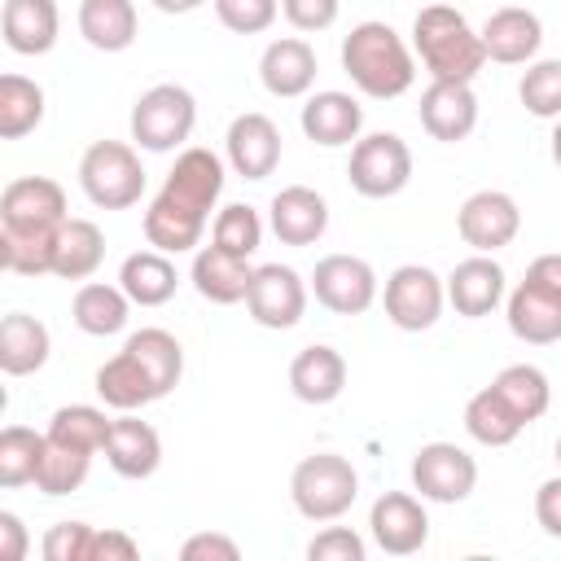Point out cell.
Masks as SVG:
<instances>
[{
    "label": "cell",
    "mask_w": 561,
    "mask_h": 561,
    "mask_svg": "<svg viewBox=\"0 0 561 561\" xmlns=\"http://www.w3.org/2000/svg\"><path fill=\"white\" fill-rule=\"evenodd\" d=\"M96 394L105 408L114 412H136L145 403H158V390L149 381V373L140 368V359L123 346L118 355H110L101 368H96Z\"/></svg>",
    "instance_id": "4dcf8cb0"
},
{
    "label": "cell",
    "mask_w": 561,
    "mask_h": 561,
    "mask_svg": "<svg viewBox=\"0 0 561 561\" xmlns=\"http://www.w3.org/2000/svg\"><path fill=\"white\" fill-rule=\"evenodd\" d=\"M184 561H237L241 548L228 539V535H215V530H202V535H188L184 548H180Z\"/></svg>",
    "instance_id": "c3c4849f"
},
{
    "label": "cell",
    "mask_w": 561,
    "mask_h": 561,
    "mask_svg": "<svg viewBox=\"0 0 561 561\" xmlns=\"http://www.w3.org/2000/svg\"><path fill=\"white\" fill-rule=\"evenodd\" d=\"M535 522L543 526L548 539H561V473L539 482V491H535Z\"/></svg>",
    "instance_id": "681fc988"
},
{
    "label": "cell",
    "mask_w": 561,
    "mask_h": 561,
    "mask_svg": "<svg viewBox=\"0 0 561 561\" xmlns=\"http://www.w3.org/2000/svg\"><path fill=\"white\" fill-rule=\"evenodd\" d=\"M101 451H105V465L118 478H131V482L153 478L158 465H162V438H158V430L149 421L131 416V412H123V416L110 421V434H105V447Z\"/></svg>",
    "instance_id": "d6986e66"
},
{
    "label": "cell",
    "mask_w": 561,
    "mask_h": 561,
    "mask_svg": "<svg viewBox=\"0 0 561 561\" xmlns=\"http://www.w3.org/2000/svg\"><path fill=\"white\" fill-rule=\"evenodd\" d=\"M88 469H92V451H79V447H66V443L48 438V451H44L35 486L44 495H75L88 482Z\"/></svg>",
    "instance_id": "60d3db41"
},
{
    "label": "cell",
    "mask_w": 561,
    "mask_h": 561,
    "mask_svg": "<svg viewBox=\"0 0 561 561\" xmlns=\"http://www.w3.org/2000/svg\"><path fill=\"white\" fill-rule=\"evenodd\" d=\"M517 96L526 105V114L535 118H561V57H543V61H530L522 83H517Z\"/></svg>",
    "instance_id": "7bdbcfd3"
},
{
    "label": "cell",
    "mask_w": 561,
    "mask_h": 561,
    "mask_svg": "<svg viewBox=\"0 0 561 561\" xmlns=\"http://www.w3.org/2000/svg\"><path fill=\"white\" fill-rule=\"evenodd\" d=\"M337 9L342 0H280V13L294 31H329L337 22Z\"/></svg>",
    "instance_id": "7dc6e473"
},
{
    "label": "cell",
    "mask_w": 561,
    "mask_h": 561,
    "mask_svg": "<svg viewBox=\"0 0 561 561\" xmlns=\"http://www.w3.org/2000/svg\"><path fill=\"white\" fill-rule=\"evenodd\" d=\"M557 465H561V438H557Z\"/></svg>",
    "instance_id": "9f6ffc18"
},
{
    "label": "cell",
    "mask_w": 561,
    "mask_h": 561,
    "mask_svg": "<svg viewBox=\"0 0 561 561\" xmlns=\"http://www.w3.org/2000/svg\"><path fill=\"white\" fill-rule=\"evenodd\" d=\"M105 259V232L92 224V219H66L61 232H57V263H53V276L61 280H88Z\"/></svg>",
    "instance_id": "836d02e7"
},
{
    "label": "cell",
    "mask_w": 561,
    "mask_h": 561,
    "mask_svg": "<svg viewBox=\"0 0 561 561\" xmlns=\"http://www.w3.org/2000/svg\"><path fill=\"white\" fill-rule=\"evenodd\" d=\"M26 526H22V517L18 513H9V508H0V561H22L26 557Z\"/></svg>",
    "instance_id": "816d5d0a"
},
{
    "label": "cell",
    "mask_w": 561,
    "mask_h": 561,
    "mask_svg": "<svg viewBox=\"0 0 561 561\" xmlns=\"http://www.w3.org/2000/svg\"><path fill=\"white\" fill-rule=\"evenodd\" d=\"M289 390L298 403L324 408L346 390V359L329 342H311L289 359Z\"/></svg>",
    "instance_id": "603a6c76"
},
{
    "label": "cell",
    "mask_w": 561,
    "mask_h": 561,
    "mask_svg": "<svg viewBox=\"0 0 561 561\" xmlns=\"http://www.w3.org/2000/svg\"><path fill=\"white\" fill-rule=\"evenodd\" d=\"M48 351H53V337H48L44 320H35L26 311H9L0 320V368L9 377L39 373L48 364Z\"/></svg>",
    "instance_id": "f1b7e54d"
},
{
    "label": "cell",
    "mask_w": 561,
    "mask_h": 561,
    "mask_svg": "<svg viewBox=\"0 0 561 561\" xmlns=\"http://www.w3.org/2000/svg\"><path fill=\"white\" fill-rule=\"evenodd\" d=\"M359 495V473L337 451H311L289 473V500L307 522H337Z\"/></svg>",
    "instance_id": "3957f363"
},
{
    "label": "cell",
    "mask_w": 561,
    "mask_h": 561,
    "mask_svg": "<svg viewBox=\"0 0 561 561\" xmlns=\"http://www.w3.org/2000/svg\"><path fill=\"white\" fill-rule=\"evenodd\" d=\"M500 394H504V403L530 425V421H539L543 412H548V403H552V386H548V373L543 368H535V364H508V368H500L495 373V381H491Z\"/></svg>",
    "instance_id": "f35d334b"
},
{
    "label": "cell",
    "mask_w": 561,
    "mask_h": 561,
    "mask_svg": "<svg viewBox=\"0 0 561 561\" xmlns=\"http://www.w3.org/2000/svg\"><path fill=\"white\" fill-rule=\"evenodd\" d=\"M456 232L473 254H495L522 232V210L504 188H478L456 210Z\"/></svg>",
    "instance_id": "8fae6325"
},
{
    "label": "cell",
    "mask_w": 561,
    "mask_h": 561,
    "mask_svg": "<svg viewBox=\"0 0 561 561\" xmlns=\"http://www.w3.org/2000/svg\"><path fill=\"white\" fill-rule=\"evenodd\" d=\"M44 451H48V434H35L26 425H4L0 430V486L13 491V486L35 482Z\"/></svg>",
    "instance_id": "74e56055"
},
{
    "label": "cell",
    "mask_w": 561,
    "mask_h": 561,
    "mask_svg": "<svg viewBox=\"0 0 561 561\" xmlns=\"http://www.w3.org/2000/svg\"><path fill=\"white\" fill-rule=\"evenodd\" d=\"M311 294L333 316H364L377 302V272L359 254H324L311 272Z\"/></svg>",
    "instance_id": "9c48e42d"
},
{
    "label": "cell",
    "mask_w": 561,
    "mask_h": 561,
    "mask_svg": "<svg viewBox=\"0 0 561 561\" xmlns=\"http://www.w3.org/2000/svg\"><path fill=\"white\" fill-rule=\"evenodd\" d=\"M202 232H206V219L171 206L167 197H153L149 210H145V241L162 254H188L202 245Z\"/></svg>",
    "instance_id": "d590c367"
},
{
    "label": "cell",
    "mask_w": 561,
    "mask_h": 561,
    "mask_svg": "<svg viewBox=\"0 0 561 561\" xmlns=\"http://www.w3.org/2000/svg\"><path fill=\"white\" fill-rule=\"evenodd\" d=\"M412 53L438 83H473L486 66L482 35L451 4H425L412 18Z\"/></svg>",
    "instance_id": "7a4b0ae2"
},
{
    "label": "cell",
    "mask_w": 561,
    "mask_h": 561,
    "mask_svg": "<svg viewBox=\"0 0 561 561\" xmlns=\"http://www.w3.org/2000/svg\"><path fill=\"white\" fill-rule=\"evenodd\" d=\"M92 530L96 526H88V522H57V526H48V535L39 543L44 561H88Z\"/></svg>",
    "instance_id": "f6af8a7d"
},
{
    "label": "cell",
    "mask_w": 561,
    "mask_h": 561,
    "mask_svg": "<svg viewBox=\"0 0 561 561\" xmlns=\"http://www.w3.org/2000/svg\"><path fill=\"white\" fill-rule=\"evenodd\" d=\"M342 70L346 79L373 96V101H394L416 83V57L403 44V35L390 22H359L342 39Z\"/></svg>",
    "instance_id": "6da1fadb"
},
{
    "label": "cell",
    "mask_w": 561,
    "mask_h": 561,
    "mask_svg": "<svg viewBox=\"0 0 561 561\" xmlns=\"http://www.w3.org/2000/svg\"><path fill=\"white\" fill-rule=\"evenodd\" d=\"M118 285H123V294H127L136 307H162V302L175 298L180 272H175L171 254H162V250L149 245V250H136V254L123 259Z\"/></svg>",
    "instance_id": "83f0119b"
},
{
    "label": "cell",
    "mask_w": 561,
    "mask_h": 561,
    "mask_svg": "<svg viewBox=\"0 0 561 561\" xmlns=\"http://www.w3.org/2000/svg\"><path fill=\"white\" fill-rule=\"evenodd\" d=\"M416 118H421V127H425L434 140H443V145L469 140L473 127H478V96H473V83H438V79H430V88L421 92Z\"/></svg>",
    "instance_id": "2e32d148"
},
{
    "label": "cell",
    "mask_w": 561,
    "mask_h": 561,
    "mask_svg": "<svg viewBox=\"0 0 561 561\" xmlns=\"http://www.w3.org/2000/svg\"><path fill=\"white\" fill-rule=\"evenodd\" d=\"M224 180H228L224 158H219L215 149L188 145V149H180L175 167L167 171L158 197H167L171 206H180V210H188V215H197V219H210V210H215V202H219V193H224Z\"/></svg>",
    "instance_id": "30bf717a"
},
{
    "label": "cell",
    "mask_w": 561,
    "mask_h": 561,
    "mask_svg": "<svg viewBox=\"0 0 561 561\" xmlns=\"http://www.w3.org/2000/svg\"><path fill=\"white\" fill-rule=\"evenodd\" d=\"M307 561H364V539L351 526H324L307 543Z\"/></svg>",
    "instance_id": "bcb514c9"
},
{
    "label": "cell",
    "mask_w": 561,
    "mask_h": 561,
    "mask_svg": "<svg viewBox=\"0 0 561 561\" xmlns=\"http://www.w3.org/2000/svg\"><path fill=\"white\" fill-rule=\"evenodd\" d=\"M210 4L232 35H263L280 13V0H210Z\"/></svg>",
    "instance_id": "ee69618b"
},
{
    "label": "cell",
    "mask_w": 561,
    "mask_h": 561,
    "mask_svg": "<svg viewBox=\"0 0 561 561\" xmlns=\"http://www.w3.org/2000/svg\"><path fill=\"white\" fill-rule=\"evenodd\" d=\"M57 228H9L0 224V263L18 276H48L57 263Z\"/></svg>",
    "instance_id": "d6a6232c"
},
{
    "label": "cell",
    "mask_w": 561,
    "mask_h": 561,
    "mask_svg": "<svg viewBox=\"0 0 561 561\" xmlns=\"http://www.w3.org/2000/svg\"><path fill=\"white\" fill-rule=\"evenodd\" d=\"M140 18L131 0H79V35L96 53H123L136 44Z\"/></svg>",
    "instance_id": "f546056e"
},
{
    "label": "cell",
    "mask_w": 561,
    "mask_h": 561,
    "mask_svg": "<svg viewBox=\"0 0 561 561\" xmlns=\"http://www.w3.org/2000/svg\"><path fill=\"white\" fill-rule=\"evenodd\" d=\"M267 228L280 245H316L329 228V202L307 184H289L267 202Z\"/></svg>",
    "instance_id": "ffe728a7"
},
{
    "label": "cell",
    "mask_w": 561,
    "mask_h": 561,
    "mask_svg": "<svg viewBox=\"0 0 561 561\" xmlns=\"http://www.w3.org/2000/svg\"><path fill=\"white\" fill-rule=\"evenodd\" d=\"M465 430H469V438L482 443V447H508V443L526 430V421L504 403V394H500L495 386H482V390L465 403Z\"/></svg>",
    "instance_id": "e575fe53"
},
{
    "label": "cell",
    "mask_w": 561,
    "mask_h": 561,
    "mask_svg": "<svg viewBox=\"0 0 561 561\" xmlns=\"http://www.w3.org/2000/svg\"><path fill=\"white\" fill-rule=\"evenodd\" d=\"M368 530H373V543L390 557H412L425 548L430 539V513L421 504V495H408V491H381L368 508Z\"/></svg>",
    "instance_id": "4fadbf2b"
},
{
    "label": "cell",
    "mask_w": 561,
    "mask_h": 561,
    "mask_svg": "<svg viewBox=\"0 0 561 561\" xmlns=\"http://www.w3.org/2000/svg\"><path fill=\"white\" fill-rule=\"evenodd\" d=\"M316 48L307 44V39H298V35H280V39H272L267 48H263V57H259V79H263V88L272 92V96H280V101H298V96H307L311 88H316Z\"/></svg>",
    "instance_id": "44dd1931"
},
{
    "label": "cell",
    "mask_w": 561,
    "mask_h": 561,
    "mask_svg": "<svg viewBox=\"0 0 561 561\" xmlns=\"http://www.w3.org/2000/svg\"><path fill=\"white\" fill-rule=\"evenodd\" d=\"M66 219H70L66 188L48 175L9 180L0 193V224H9V228H57Z\"/></svg>",
    "instance_id": "9a60e30c"
},
{
    "label": "cell",
    "mask_w": 561,
    "mask_h": 561,
    "mask_svg": "<svg viewBox=\"0 0 561 561\" xmlns=\"http://www.w3.org/2000/svg\"><path fill=\"white\" fill-rule=\"evenodd\" d=\"M123 346H127V351L140 359V368L149 373V381H153L158 399H167V394L180 386V377H184V346L175 342V333H167V329L149 324V329L127 333V342H123Z\"/></svg>",
    "instance_id": "1f68e13d"
},
{
    "label": "cell",
    "mask_w": 561,
    "mask_h": 561,
    "mask_svg": "<svg viewBox=\"0 0 561 561\" xmlns=\"http://www.w3.org/2000/svg\"><path fill=\"white\" fill-rule=\"evenodd\" d=\"M210 245H219V250H228V254L250 259V254L263 245V219H259V210H254V206H245V202H228V206L215 215Z\"/></svg>",
    "instance_id": "b9f144b4"
},
{
    "label": "cell",
    "mask_w": 561,
    "mask_h": 561,
    "mask_svg": "<svg viewBox=\"0 0 561 561\" xmlns=\"http://www.w3.org/2000/svg\"><path fill=\"white\" fill-rule=\"evenodd\" d=\"M504 316H508L513 337L526 342V346H552V342H561V294H552V289H539L530 280H517V289L504 302Z\"/></svg>",
    "instance_id": "d4e9b609"
},
{
    "label": "cell",
    "mask_w": 561,
    "mask_h": 561,
    "mask_svg": "<svg viewBox=\"0 0 561 561\" xmlns=\"http://www.w3.org/2000/svg\"><path fill=\"white\" fill-rule=\"evenodd\" d=\"M44 123V88L26 75H0V140H22Z\"/></svg>",
    "instance_id": "8d00e7d4"
},
{
    "label": "cell",
    "mask_w": 561,
    "mask_h": 561,
    "mask_svg": "<svg viewBox=\"0 0 561 561\" xmlns=\"http://www.w3.org/2000/svg\"><path fill=\"white\" fill-rule=\"evenodd\" d=\"M381 307H386V320L394 329H403V333L434 329L443 307H447V280L425 263H399L386 276Z\"/></svg>",
    "instance_id": "52a82bcc"
},
{
    "label": "cell",
    "mask_w": 561,
    "mask_h": 561,
    "mask_svg": "<svg viewBox=\"0 0 561 561\" xmlns=\"http://www.w3.org/2000/svg\"><path fill=\"white\" fill-rule=\"evenodd\" d=\"M197 127V101L184 83H153L131 105V140L145 153L180 149Z\"/></svg>",
    "instance_id": "5b68a950"
},
{
    "label": "cell",
    "mask_w": 561,
    "mask_h": 561,
    "mask_svg": "<svg viewBox=\"0 0 561 561\" xmlns=\"http://www.w3.org/2000/svg\"><path fill=\"white\" fill-rule=\"evenodd\" d=\"M504 267L491 254H469L451 267L447 276V302L456 307V316L465 320H482L504 302Z\"/></svg>",
    "instance_id": "7402d4cb"
},
{
    "label": "cell",
    "mask_w": 561,
    "mask_h": 561,
    "mask_svg": "<svg viewBox=\"0 0 561 561\" xmlns=\"http://www.w3.org/2000/svg\"><path fill=\"white\" fill-rule=\"evenodd\" d=\"M188 280H193V289H197L206 302L232 307V302H245L250 280H254V267H250V259H241V254H228V250H219V245H202V250L193 254Z\"/></svg>",
    "instance_id": "cb8c5ba5"
},
{
    "label": "cell",
    "mask_w": 561,
    "mask_h": 561,
    "mask_svg": "<svg viewBox=\"0 0 561 561\" xmlns=\"http://www.w3.org/2000/svg\"><path fill=\"white\" fill-rule=\"evenodd\" d=\"M79 188L101 210H127L145 197V167L127 140H92L79 158Z\"/></svg>",
    "instance_id": "277c9868"
},
{
    "label": "cell",
    "mask_w": 561,
    "mask_h": 561,
    "mask_svg": "<svg viewBox=\"0 0 561 561\" xmlns=\"http://www.w3.org/2000/svg\"><path fill=\"white\" fill-rule=\"evenodd\" d=\"M346 180L359 197H394L408 188L412 180V149L403 136L394 131H373V136H359L351 145V162H346Z\"/></svg>",
    "instance_id": "8992f818"
},
{
    "label": "cell",
    "mask_w": 561,
    "mask_h": 561,
    "mask_svg": "<svg viewBox=\"0 0 561 561\" xmlns=\"http://www.w3.org/2000/svg\"><path fill=\"white\" fill-rule=\"evenodd\" d=\"M53 443H66V447H79V451H101L105 447V434H110V416L105 408H92V403H66L48 416V430H44Z\"/></svg>",
    "instance_id": "ab89813d"
},
{
    "label": "cell",
    "mask_w": 561,
    "mask_h": 561,
    "mask_svg": "<svg viewBox=\"0 0 561 561\" xmlns=\"http://www.w3.org/2000/svg\"><path fill=\"white\" fill-rule=\"evenodd\" d=\"M522 280H530V285H539V289L561 294V254H539V259L526 267V276H522Z\"/></svg>",
    "instance_id": "f5cc1de1"
},
{
    "label": "cell",
    "mask_w": 561,
    "mask_h": 561,
    "mask_svg": "<svg viewBox=\"0 0 561 561\" xmlns=\"http://www.w3.org/2000/svg\"><path fill=\"white\" fill-rule=\"evenodd\" d=\"M245 311L263 329H294L307 316V280L289 263H263L254 267Z\"/></svg>",
    "instance_id": "7c38bea8"
},
{
    "label": "cell",
    "mask_w": 561,
    "mask_h": 561,
    "mask_svg": "<svg viewBox=\"0 0 561 561\" xmlns=\"http://www.w3.org/2000/svg\"><path fill=\"white\" fill-rule=\"evenodd\" d=\"M224 158L241 180H267L280 167V127L259 110L237 114L224 136Z\"/></svg>",
    "instance_id": "5bb4252c"
},
{
    "label": "cell",
    "mask_w": 561,
    "mask_h": 561,
    "mask_svg": "<svg viewBox=\"0 0 561 561\" xmlns=\"http://www.w3.org/2000/svg\"><path fill=\"white\" fill-rule=\"evenodd\" d=\"M206 0H153V9L158 13H171V18H180V13H193V9H202Z\"/></svg>",
    "instance_id": "db71d44e"
},
{
    "label": "cell",
    "mask_w": 561,
    "mask_h": 561,
    "mask_svg": "<svg viewBox=\"0 0 561 561\" xmlns=\"http://www.w3.org/2000/svg\"><path fill=\"white\" fill-rule=\"evenodd\" d=\"M552 162L561 167V118H557V127H552Z\"/></svg>",
    "instance_id": "11a10c76"
},
{
    "label": "cell",
    "mask_w": 561,
    "mask_h": 561,
    "mask_svg": "<svg viewBox=\"0 0 561 561\" xmlns=\"http://www.w3.org/2000/svg\"><path fill=\"white\" fill-rule=\"evenodd\" d=\"M131 298L123 294V285H105V280H83L75 289V302H70V320L79 324V333L88 337H114L127 329L131 320Z\"/></svg>",
    "instance_id": "4316f807"
},
{
    "label": "cell",
    "mask_w": 561,
    "mask_h": 561,
    "mask_svg": "<svg viewBox=\"0 0 561 561\" xmlns=\"http://www.w3.org/2000/svg\"><path fill=\"white\" fill-rule=\"evenodd\" d=\"M140 548L131 535L123 530H92V543H88V561H131Z\"/></svg>",
    "instance_id": "f907efd6"
},
{
    "label": "cell",
    "mask_w": 561,
    "mask_h": 561,
    "mask_svg": "<svg viewBox=\"0 0 561 561\" xmlns=\"http://www.w3.org/2000/svg\"><path fill=\"white\" fill-rule=\"evenodd\" d=\"M478 486V460L456 443H425L412 456V491L430 504H460Z\"/></svg>",
    "instance_id": "ba28073f"
},
{
    "label": "cell",
    "mask_w": 561,
    "mask_h": 561,
    "mask_svg": "<svg viewBox=\"0 0 561 561\" xmlns=\"http://www.w3.org/2000/svg\"><path fill=\"white\" fill-rule=\"evenodd\" d=\"M298 127L311 145H324V149H342V145H355L359 131H364V105L351 96V92H337V88H324V92H311L302 114H298Z\"/></svg>",
    "instance_id": "e0dca14e"
},
{
    "label": "cell",
    "mask_w": 561,
    "mask_h": 561,
    "mask_svg": "<svg viewBox=\"0 0 561 561\" xmlns=\"http://www.w3.org/2000/svg\"><path fill=\"white\" fill-rule=\"evenodd\" d=\"M57 31H61L57 0H4L0 35H4L9 53H18V57H44L57 44Z\"/></svg>",
    "instance_id": "484cf974"
},
{
    "label": "cell",
    "mask_w": 561,
    "mask_h": 561,
    "mask_svg": "<svg viewBox=\"0 0 561 561\" xmlns=\"http://www.w3.org/2000/svg\"><path fill=\"white\" fill-rule=\"evenodd\" d=\"M482 48H486V61H500V66H526L535 61L539 44H543V22L535 9H522V4H504L495 9L486 22H482Z\"/></svg>",
    "instance_id": "ac0fdd59"
}]
</instances>
